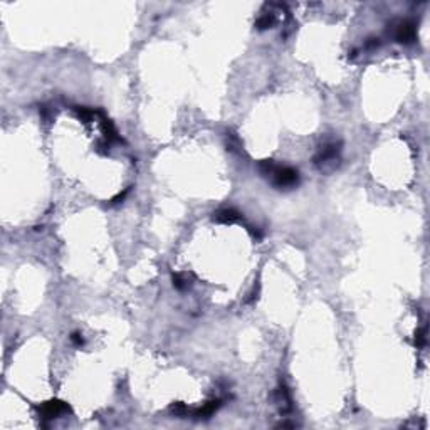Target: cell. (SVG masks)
<instances>
[{"instance_id": "obj_7", "label": "cell", "mask_w": 430, "mask_h": 430, "mask_svg": "<svg viewBox=\"0 0 430 430\" xmlns=\"http://www.w3.org/2000/svg\"><path fill=\"white\" fill-rule=\"evenodd\" d=\"M257 29L259 31H264V29H271L274 25V15L272 14H264L261 19L257 20Z\"/></svg>"}, {"instance_id": "obj_2", "label": "cell", "mask_w": 430, "mask_h": 430, "mask_svg": "<svg viewBox=\"0 0 430 430\" xmlns=\"http://www.w3.org/2000/svg\"><path fill=\"white\" fill-rule=\"evenodd\" d=\"M271 178L278 189H292V187H296L297 182H299L297 170L289 168V167H283V168L276 167L274 172L271 173Z\"/></svg>"}, {"instance_id": "obj_5", "label": "cell", "mask_w": 430, "mask_h": 430, "mask_svg": "<svg viewBox=\"0 0 430 430\" xmlns=\"http://www.w3.org/2000/svg\"><path fill=\"white\" fill-rule=\"evenodd\" d=\"M239 219H240V214L237 210H234V208H222V210L214 214V220L222 222V224H232Z\"/></svg>"}, {"instance_id": "obj_3", "label": "cell", "mask_w": 430, "mask_h": 430, "mask_svg": "<svg viewBox=\"0 0 430 430\" xmlns=\"http://www.w3.org/2000/svg\"><path fill=\"white\" fill-rule=\"evenodd\" d=\"M395 39L402 44H410L415 41V25L410 20H403L398 24V27L395 29Z\"/></svg>"}, {"instance_id": "obj_6", "label": "cell", "mask_w": 430, "mask_h": 430, "mask_svg": "<svg viewBox=\"0 0 430 430\" xmlns=\"http://www.w3.org/2000/svg\"><path fill=\"white\" fill-rule=\"evenodd\" d=\"M276 403H278L283 412L291 410V398H289L286 386H279V388L276 390Z\"/></svg>"}, {"instance_id": "obj_9", "label": "cell", "mask_w": 430, "mask_h": 430, "mask_svg": "<svg viewBox=\"0 0 430 430\" xmlns=\"http://www.w3.org/2000/svg\"><path fill=\"white\" fill-rule=\"evenodd\" d=\"M415 343H417V346H424L425 344V330H422L420 333H417Z\"/></svg>"}, {"instance_id": "obj_8", "label": "cell", "mask_w": 430, "mask_h": 430, "mask_svg": "<svg viewBox=\"0 0 430 430\" xmlns=\"http://www.w3.org/2000/svg\"><path fill=\"white\" fill-rule=\"evenodd\" d=\"M173 286H175L177 289H185L187 286H189V283H187V279L182 278L180 274H175L173 276Z\"/></svg>"}, {"instance_id": "obj_10", "label": "cell", "mask_w": 430, "mask_h": 430, "mask_svg": "<svg viewBox=\"0 0 430 430\" xmlns=\"http://www.w3.org/2000/svg\"><path fill=\"white\" fill-rule=\"evenodd\" d=\"M71 339H72V343L78 344V346H81V344L84 343V339L81 338V334H79V333H74V334H72V336H71Z\"/></svg>"}, {"instance_id": "obj_4", "label": "cell", "mask_w": 430, "mask_h": 430, "mask_svg": "<svg viewBox=\"0 0 430 430\" xmlns=\"http://www.w3.org/2000/svg\"><path fill=\"white\" fill-rule=\"evenodd\" d=\"M69 410V407L66 405L64 402H59V400H50V402L46 403L44 407H42L41 414L44 419H56V417H59L61 414H64V412Z\"/></svg>"}, {"instance_id": "obj_1", "label": "cell", "mask_w": 430, "mask_h": 430, "mask_svg": "<svg viewBox=\"0 0 430 430\" xmlns=\"http://www.w3.org/2000/svg\"><path fill=\"white\" fill-rule=\"evenodd\" d=\"M339 151H341L339 143H328L325 146H321V150H319L316 158H314V163L321 170H325V172H328V165H330V170H333L338 165Z\"/></svg>"}]
</instances>
